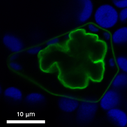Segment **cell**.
<instances>
[{
    "label": "cell",
    "mask_w": 127,
    "mask_h": 127,
    "mask_svg": "<svg viewBox=\"0 0 127 127\" xmlns=\"http://www.w3.org/2000/svg\"><path fill=\"white\" fill-rule=\"evenodd\" d=\"M119 12L113 5L104 4L98 6L93 14L94 23L101 29L108 30L117 25Z\"/></svg>",
    "instance_id": "6da1fadb"
},
{
    "label": "cell",
    "mask_w": 127,
    "mask_h": 127,
    "mask_svg": "<svg viewBox=\"0 0 127 127\" xmlns=\"http://www.w3.org/2000/svg\"><path fill=\"white\" fill-rule=\"evenodd\" d=\"M99 106L97 101L92 98H85L80 100L76 111L78 122L82 125L91 122L96 114Z\"/></svg>",
    "instance_id": "7a4b0ae2"
},
{
    "label": "cell",
    "mask_w": 127,
    "mask_h": 127,
    "mask_svg": "<svg viewBox=\"0 0 127 127\" xmlns=\"http://www.w3.org/2000/svg\"><path fill=\"white\" fill-rule=\"evenodd\" d=\"M122 101V97L118 90L113 88L106 91L101 98L99 105L103 110L108 111L118 107Z\"/></svg>",
    "instance_id": "3957f363"
},
{
    "label": "cell",
    "mask_w": 127,
    "mask_h": 127,
    "mask_svg": "<svg viewBox=\"0 0 127 127\" xmlns=\"http://www.w3.org/2000/svg\"><path fill=\"white\" fill-rule=\"evenodd\" d=\"M80 101L74 96L68 95H63L59 99L58 105L62 111L71 113L76 111Z\"/></svg>",
    "instance_id": "277c9868"
},
{
    "label": "cell",
    "mask_w": 127,
    "mask_h": 127,
    "mask_svg": "<svg viewBox=\"0 0 127 127\" xmlns=\"http://www.w3.org/2000/svg\"><path fill=\"white\" fill-rule=\"evenodd\" d=\"M79 1L80 8L77 15V19L79 23L83 24L87 22L93 15L94 5L92 2L90 0Z\"/></svg>",
    "instance_id": "5b68a950"
},
{
    "label": "cell",
    "mask_w": 127,
    "mask_h": 127,
    "mask_svg": "<svg viewBox=\"0 0 127 127\" xmlns=\"http://www.w3.org/2000/svg\"><path fill=\"white\" fill-rule=\"evenodd\" d=\"M2 42L5 47L13 53H19L24 49V45L23 41L12 34H5L3 37Z\"/></svg>",
    "instance_id": "8992f818"
},
{
    "label": "cell",
    "mask_w": 127,
    "mask_h": 127,
    "mask_svg": "<svg viewBox=\"0 0 127 127\" xmlns=\"http://www.w3.org/2000/svg\"><path fill=\"white\" fill-rule=\"evenodd\" d=\"M107 116L109 120L116 126L125 127L127 125V114L118 107L107 111Z\"/></svg>",
    "instance_id": "52a82bcc"
},
{
    "label": "cell",
    "mask_w": 127,
    "mask_h": 127,
    "mask_svg": "<svg viewBox=\"0 0 127 127\" xmlns=\"http://www.w3.org/2000/svg\"><path fill=\"white\" fill-rule=\"evenodd\" d=\"M111 40L114 44L120 45L127 43V27L123 26L116 30L112 34Z\"/></svg>",
    "instance_id": "ba28073f"
},
{
    "label": "cell",
    "mask_w": 127,
    "mask_h": 127,
    "mask_svg": "<svg viewBox=\"0 0 127 127\" xmlns=\"http://www.w3.org/2000/svg\"><path fill=\"white\" fill-rule=\"evenodd\" d=\"M4 96L6 98L15 102L22 100L23 97V94L19 89L14 87L7 88L4 91Z\"/></svg>",
    "instance_id": "9c48e42d"
},
{
    "label": "cell",
    "mask_w": 127,
    "mask_h": 127,
    "mask_svg": "<svg viewBox=\"0 0 127 127\" xmlns=\"http://www.w3.org/2000/svg\"><path fill=\"white\" fill-rule=\"evenodd\" d=\"M111 86L112 88L118 90L127 86V74L121 72L117 74L112 80Z\"/></svg>",
    "instance_id": "30bf717a"
},
{
    "label": "cell",
    "mask_w": 127,
    "mask_h": 127,
    "mask_svg": "<svg viewBox=\"0 0 127 127\" xmlns=\"http://www.w3.org/2000/svg\"><path fill=\"white\" fill-rule=\"evenodd\" d=\"M45 100V97L43 94L36 92L31 93L28 94L25 98L27 102L32 104L42 103Z\"/></svg>",
    "instance_id": "8fae6325"
},
{
    "label": "cell",
    "mask_w": 127,
    "mask_h": 127,
    "mask_svg": "<svg viewBox=\"0 0 127 127\" xmlns=\"http://www.w3.org/2000/svg\"><path fill=\"white\" fill-rule=\"evenodd\" d=\"M116 65L122 72L127 73V58L123 56L118 57L116 59Z\"/></svg>",
    "instance_id": "7c38bea8"
},
{
    "label": "cell",
    "mask_w": 127,
    "mask_h": 127,
    "mask_svg": "<svg viewBox=\"0 0 127 127\" xmlns=\"http://www.w3.org/2000/svg\"><path fill=\"white\" fill-rule=\"evenodd\" d=\"M86 30L89 33L93 34H96L98 33L100 29L96 24L90 23L88 24L86 27Z\"/></svg>",
    "instance_id": "4fadbf2b"
},
{
    "label": "cell",
    "mask_w": 127,
    "mask_h": 127,
    "mask_svg": "<svg viewBox=\"0 0 127 127\" xmlns=\"http://www.w3.org/2000/svg\"><path fill=\"white\" fill-rule=\"evenodd\" d=\"M113 5L117 9L120 10L127 8L126 0H115L112 1Z\"/></svg>",
    "instance_id": "5bb4252c"
},
{
    "label": "cell",
    "mask_w": 127,
    "mask_h": 127,
    "mask_svg": "<svg viewBox=\"0 0 127 127\" xmlns=\"http://www.w3.org/2000/svg\"><path fill=\"white\" fill-rule=\"evenodd\" d=\"M43 50V47L42 46L37 45L29 48L27 52L29 54L35 55L40 54Z\"/></svg>",
    "instance_id": "9a60e30c"
},
{
    "label": "cell",
    "mask_w": 127,
    "mask_h": 127,
    "mask_svg": "<svg viewBox=\"0 0 127 127\" xmlns=\"http://www.w3.org/2000/svg\"><path fill=\"white\" fill-rule=\"evenodd\" d=\"M118 17L119 21L124 23L127 21V8L122 9L119 12Z\"/></svg>",
    "instance_id": "2e32d148"
},
{
    "label": "cell",
    "mask_w": 127,
    "mask_h": 127,
    "mask_svg": "<svg viewBox=\"0 0 127 127\" xmlns=\"http://www.w3.org/2000/svg\"><path fill=\"white\" fill-rule=\"evenodd\" d=\"M60 42V39L59 37H55L50 39L47 41L46 45L48 47L54 46L58 45Z\"/></svg>",
    "instance_id": "e0dca14e"
},
{
    "label": "cell",
    "mask_w": 127,
    "mask_h": 127,
    "mask_svg": "<svg viewBox=\"0 0 127 127\" xmlns=\"http://www.w3.org/2000/svg\"><path fill=\"white\" fill-rule=\"evenodd\" d=\"M10 68L14 71H18L22 69V66L18 62L15 61H10L9 64Z\"/></svg>",
    "instance_id": "ac0fdd59"
},
{
    "label": "cell",
    "mask_w": 127,
    "mask_h": 127,
    "mask_svg": "<svg viewBox=\"0 0 127 127\" xmlns=\"http://www.w3.org/2000/svg\"><path fill=\"white\" fill-rule=\"evenodd\" d=\"M101 35L105 41H109L111 40L112 34L108 30H103Z\"/></svg>",
    "instance_id": "d6986e66"
},
{
    "label": "cell",
    "mask_w": 127,
    "mask_h": 127,
    "mask_svg": "<svg viewBox=\"0 0 127 127\" xmlns=\"http://www.w3.org/2000/svg\"><path fill=\"white\" fill-rule=\"evenodd\" d=\"M108 63L109 66L111 68H114L117 66L116 59L113 58H112L109 59Z\"/></svg>",
    "instance_id": "ffe728a7"
},
{
    "label": "cell",
    "mask_w": 127,
    "mask_h": 127,
    "mask_svg": "<svg viewBox=\"0 0 127 127\" xmlns=\"http://www.w3.org/2000/svg\"><path fill=\"white\" fill-rule=\"evenodd\" d=\"M19 56L18 53H15L10 56L9 59L10 61H15L17 59Z\"/></svg>",
    "instance_id": "44dd1931"
}]
</instances>
